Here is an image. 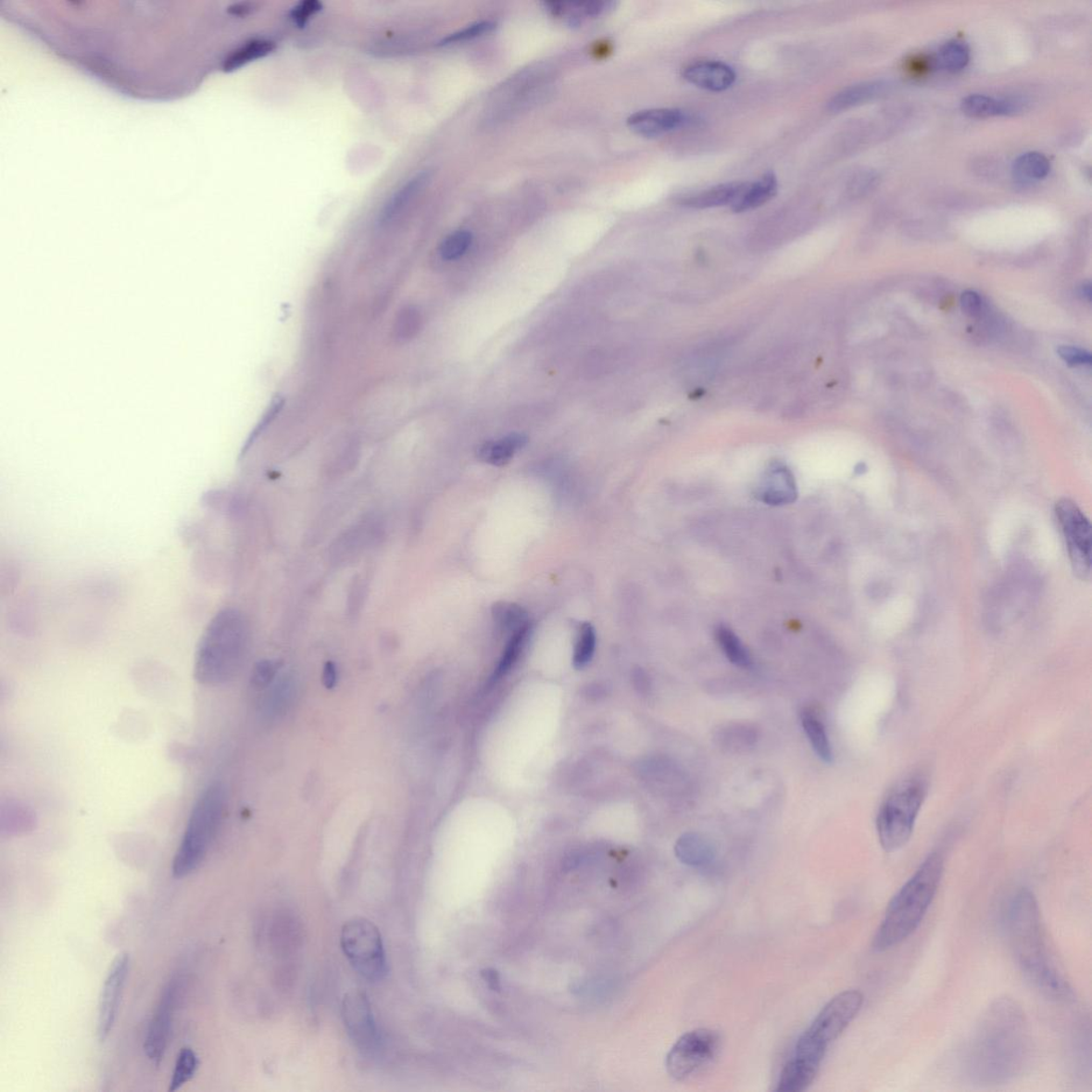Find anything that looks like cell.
I'll return each instance as SVG.
<instances>
[{"mask_svg": "<svg viewBox=\"0 0 1092 1092\" xmlns=\"http://www.w3.org/2000/svg\"><path fill=\"white\" fill-rule=\"evenodd\" d=\"M250 647V628L243 612L223 609L211 618L196 646L194 678L206 686L223 685L241 672Z\"/></svg>", "mask_w": 1092, "mask_h": 1092, "instance_id": "obj_3", "label": "cell"}, {"mask_svg": "<svg viewBox=\"0 0 1092 1092\" xmlns=\"http://www.w3.org/2000/svg\"><path fill=\"white\" fill-rule=\"evenodd\" d=\"M492 616L498 628L503 631L514 633L530 623L526 610L513 603H496L493 606Z\"/></svg>", "mask_w": 1092, "mask_h": 1092, "instance_id": "obj_34", "label": "cell"}, {"mask_svg": "<svg viewBox=\"0 0 1092 1092\" xmlns=\"http://www.w3.org/2000/svg\"><path fill=\"white\" fill-rule=\"evenodd\" d=\"M251 9L252 5L250 4H239L232 6V8H230V11L232 13L237 14V16H244V14L249 13Z\"/></svg>", "mask_w": 1092, "mask_h": 1092, "instance_id": "obj_46", "label": "cell"}, {"mask_svg": "<svg viewBox=\"0 0 1092 1092\" xmlns=\"http://www.w3.org/2000/svg\"><path fill=\"white\" fill-rule=\"evenodd\" d=\"M767 478L766 489L763 492V500L766 503L782 505L791 503L795 499L797 493H796L794 479L790 471L785 469H777L772 471Z\"/></svg>", "mask_w": 1092, "mask_h": 1092, "instance_id": "obj_29", "label": "cell"}, {"mask_svg": "<svg viewBox=\"0 0 1092 1092\" xmlns=\"http://www.w3.org/2000/svg\"><path fill=\"white\" fill-rule=\"evenodd\" d=\"M1059 356L1070 366H1090V352L1071 346H1061L1058 349Z\"/></svg>", "mask_w": 1092, "mask_h": 1092, "instance_id": "obj_43", "label": "cell"}, {"mask_svg": "<svg viewBox=\"0 0 1092 1092\" xmlns=\"http://www.w3.org/2000/svg\"><path fill=\"white\" fill-rule=\"evenodd\" d=\"M297 683L294 676L284 675L274 684L260 707V711L267 722H276L283 717L293 707L297 696Z\"/></svg>", "mask_w": 1092, "mask_h": 1092, "instance_id": "obj_20", "label": "cell"}, {"mask_svg": "<svg viewBox=\"0 0 1092 1092\" xmlns=\"http://www.w3.org/2000/svg\"><path fill=\"white\" fill-rule=\"evenodd\" d=\"M927 794V782L920 776L905 778L885 799L877 817V833L885 851L904 847Z\"/></svg>", "mask_w": 1092, "mask_h": 1092, "instance_id": "obj_6", "label": "cell"}, {"mask_svg": "<svg viewBox=\"0 0 1092 1092\" xmlns=\"http://www.w3.org/2000/svg\"><path fill=\"white\" fill-rule=\"evenodd\" d=\"M747 182H731L725 184L703 190L689 195L682 201L683 206L690 208H711L724 206L732 207L741 195Z\"/></svg>", "mask_w": 1092, "mask_h": 1092, "instance_id": "obj_22", "label": "cell"}, {"mask_svg": "<svg viewBox=\"0 0 1092 1092\" xmlns=\"http://www.w3.org/2000/svg\"><path fill=\"white\" fill-rule=\"evenodd\" d=\"M720 1047L721 1036L709 1028L683 1035L668 1053V1074L676 1081L687 1080L714 1060Z\"/></svg>", "mask_w": 1092, "mask_h": 1092, "instance_id": "obj_8", "label": "cell"}, {"mask_svg": "<svg viewBox=\"0 0 1092 1092\" xmlns=\"http://www.w3.org/2000/svg\"><path fill=\"white\" fill-rule=\"evenodd\" d=\"M274 48H276V45H274L273 42L271 41H250L248 44H245L241 48H238L237 51L230 55V57L225 60L223 68L225 70L236 69L253 60L265 57V56L272 53Z\"/></svg>", "mask_w": 1092, "mask_h": 1092, "instance_id": "obj_32", "label": "cell"}, {"mask_svg": "<svg viewBox=\"0 0 1092 1092\" xmlns=\"http://www.w3.org/2000/svg\"><path fill=\"white\" fill-rule=\"evenodd\" d=\"M885 81L864 82L852 84L836 94L828 103L831 112H840L868 103L873 98L884 95L890 88Z\"/></svg>", "mask_w": 1092, "mask_h": 1092, "instance_id": "obj_19", "label": "cell"}, {"mask_svg": "<svg viewBox=\"0 0 1092 1092\" xmlns=\"http://www.w3.org/2000/svg\"><path fill=\"white\" fill-rule=\"evenodd\" d=\"M342 948L352 967L369 981H382L387 965L382 934L372 922L354 918L346 923L341 933Z\"/></svg>", "mask_w": 1092, "mask_h": 1092, "instance_id": "obj_7", "label": "cell"}, {"mask_svg": "<svg viewBox=\"0 0 1092 1092\" xmlns=\"http://www.w3.org/2000/svg\"><path fill=\"white\" fill-rule=\"evenodd\" d=\"M496 28V23L492 22V20H483V22H477L474 24H471L468 27L463 28V30H461L459 31H457L455 33L447 35L446 38H444L441 41L440 44L441 45H452V44H462V42H467V41L477 39V38H481V37H483V35L488 34V33L492 32L493 31H495Z\"/></svg>", "mask_w": 1092, "mask_h": 1092, "instance_id": "obj_39", "label": "cell"}, {"mask_svg": "<svg viewBox=\"0 0 1092 1092\" xmlns=\"http://www.w3.org/2000/svg\"><path fill=\"white\" fill-rule=\"evenodd\" d=\"M801 723L817 757L822 762H833V749H831L825 725L822 724L820 718L814 714V711L806 709L801 711Z\"/></svg>", "mask_w": 1092, "mask_h": 1092, "instance_id": "obj_27", "label": "cell"}, {"mask_svg": "<svg viewBox=\"0 0 1092 1092\" xmlns=\"http://www.w3.org/2000/svg\"><path fill=\"white\" fill-rule=\"evenodd\" d=\"M970 60V49L964 42L960 40H952L947 42L939 51L938 57L935 61L938 66L948 72H960L968 66Z\"/></svg>", "mask_w": 1092, "mask_h": 1092, "instance_id": "obj_35", "label": "cell"}, {"mask_svg": "<svg viewBox=\"0 0 1092 1092\" xmlns=\"http://www.w3.org/2000/svg\"><path fill=\"white\" fill-rule=\"evenodd\" d=\"M546 10L554 18L571 26H580L584 19H594L614 9V2H545Z\"/></svg>", "mask_w": 1092, "mask_h": 1092, "instance_id": "obj_18", "label": "cell"}, {"mask_svg": "<svg viewBox=\"0 0 1092 1092\" xmlns=\"http://www.w3.org/2000/svg\"><path fill=\"white\" fill-rule=\"evenodd\" d=\"M130 967V955L121 953L112 961L105 978L97 1013L96 1034L100 1042L107 1040L114 1030Z\"/></svg>", "mask_w": 1092, "mask_h": 1092, "instance_id": "obj_13", "label": "cell"}, {"mask_svg": "<svg viewBox=\"0 0 1092 1092\" xmlns=\"http://www.w3.org/2000/svg\"><path fill=\"white\" fill-rule=\"evenodd\" d=\"M181 991L182 979L172 977L161 992L157 1010H155L149 1028H147L144 1052L147 1059L157 1066L164 1060L169 1040H170Z\"/></svg>", "mask_w": 1092, "mask_h": 1092, "instance_id": "obj_11", "label": "cell"}, {"mask_svg": "<svg viewBox=\"0 0 1092 1092\" xmlns=\"http://www.w3.org/2000/svg\"><path fill=\"white\" fill-rule=\"evenodd\" d=\"M1051 170L1048 159L1044 154L1028 152L1021 155L1012 165L1013 178L1028 184L1047 178Z\"/></svg>", "mask_w": 1092, "mask_h": 1092, "instance_id": "obj_28", "label": "cell"}, {"mask_svg": "<svg viewBox=\"0 0 1092 1092\" xmlns=\"http://www.w3.org/2000/svg\"><path fill=\"white\" fill-rule=\"evenodd\" d=\"M429 179H431V174L421 172L414 176L398 192L394 194L391 199L386 202L382 214H380V224L390 223L403 213L408 204L420 193V190L425 188Z\"/></svg>", "mask_w": 1092, "mask_h": 1092, "instance_id": "obj_26", "label": "cell"}, {"mask_svg": "<svg viewBox=\"0 0 1092 1092\" xmlns=\"http://www.w3.org/2000/svg\"><path fill=\"white\" fill-rule=\"evenodd\" d=\"M420 328V315L417 309L411 307L405 308L397 317L395 327H394V336L396 341L405 343L412 340L418 334Z\"/></svg>", "mask_w": 1092, "mask_h": 1092, "instance_id": "obj_38", "label": "cell"}, {"mask_svg": "<svg viewBox=\"0 0 1092 1092\" xmlns=\"http://www.w3.org/2000/svg\"><path fill=\"white\" fill-rule=\"evenodd\" d=\"M227 803V790L221 784L208 785L196 798L173 859L174 878L192 875L206 860L222 825Z\"/></svg>", "mask_w": 1092, "mask_h": 1092, "instance_id": "obj_5", "label": "cell"}, {"mask_svg": "<svg viewBox=\"0 0 1092 1092\" xmlns=\"http://www.w3.org/2000/svg\"><path fill=\"white\" fill-rule=\"evenodd\" d=\"M759 739V732L753 725L728 723L721 725L714 733V742L722 751L745 752L753 748Z\"/></svg>", "mask_w": 1092, "mask_h": 1092, "instance_id": "obj_24", "label": "cell"}, {"mask_svg": "<svg viewBox=\"0 0 1092 1092\" xmlns=\"http://www.w3.org/2000/svg\"><path fill=\"white\" fill-rule=\"evenodd\" d=\"M943 871L942 856L933 852L895 895L873 936L875 952L884 953L900 946L920 927L939 890Z\"/></svg>", "mask_w": 1092, "mask_h": 1092, "instance_id": "obj_4", "label": "cell"}, {"mask_svg": "<svg viewBox=\"0 0 1092 1092\" xmlns=\"http://www.w3.org/2000/svg\"><path fill=\"white\" fill-rule=\"evenodd\" d=\"M473 243V235L465 230L456 231L444 239L440 245V255L443 259L455 260L467 253Z\"/></svg>", "mask_w": 1092, "mask_h": 1092, "instance_id": "obj_37", "label": "cell"}, {"mask_svg": "<svg viewBox=\"0 0 1092 1092\" xmlns=\"http://www.w3.org/2000/svg\"><path fill=\"white\" fill-rule=\"evenodd\" d=\"M1033 1040L1023 1009L1010 998L993 1002L962 1049L961 1071L970 1083L998 1086L1030 1068Z\"/></svg>", "mask_w": 1092, "mask_h": 1092, "instance_id": "obj_1", "label": "cell"}, {"mask_svg": "<svg viewBox=\"0 0 1092 1092\" xmlns=\"http://www.w3.org/2000/svg\"><path fill=\"white\" fill-rule=\"evenodd\" d=\"M532 624L528 623L523 628L512 634L509 643L507 644L502 659L498 662V666L495 674L492 676V682H496L502 679L510 669L518 661L520 655L522 654L528 640L532 635Z\"/></svg>", "mask_w": 1092, "mask_h": 1092, "instance_id": "obj_30", "label": "cell"}, {"mask_svg": "<svg viewBox=\"0 0 1092 1092\" xmlns=\"http://www.w3.org/2000/svg\"><path fill=\"white\" fill-rule=\"evenodd\" d=\"M863 993L847 990L840 993L823 1007L805 1032L817 1044L828 1048L844 1033L862 1010Z\"/></svg>", "mask_w": 1092, "mask_h": 1092, "instance_id": "obj_10", "label": "cell"}, {"mask_svg": "<svg viewBox=\"0 0 1092 1092\" xmlns=\"http://www.w3.org/2000/svg\"><path fill=\"white\" fill-rule=\"evenodd\" d=\"M674 852L676 858L685 865L699 868L714 861L715 847L706 836L699 834H685L676 841Z\"/></svg>", "mask_w": 1092, "mask_h": 1092, "instance_id": "obj_21", "label": "cell"}, {"mask_svg": "<svg viewBox=\"0 0 1092 1092\" xmlns=\"http://www.w3.org/2000/svg\"><path fill=\"white\" fill-rule=\"evenodd\" d=\"M528 438L523 433H511L503 439L483 444L477 450L479 459L485 463L503 467L509 463L519 450L526 446Z\"/></svg>", "mask_w": 1092, "mask_h": 1092, "instance_id": "obj_25", "label": "cell"}, {"mask_svg": "<svg viewBox=\"0 0 1092 1092\" xmlns=\"http://www.w3.org/2000/svg\"><path fill=\"white\" fill-rule=\"evenodd\" d=\"M961 307L965 314L976 316L981 313L982 299L974 292H965L961 297Z\"/></svg>", "mask_w": 1092, "mask_h": 1092, "instance_id": "obj_44", "label": "cell"}, {"mask_svg": "<svg viewBox=\"0 0 1092 1092\" xmlns=\"http://www.w3.org/2000/svg\"><path fill=\"white\" fill-rule=\"evenodd\" d=\"M596 646V630L590 623H583L577 634L573 664L577 669L586 667L593 659Z\"/></svg>", "mask_w": 1092, "mask_h": 1092, "instance_id": "obj_36", "label": "cell"}, {"mask_svg": "<svg viewBox=\"0 0 1092 1092\" xmlns=\"http://www.w3.org/2000/svg\"><path fill=\"white\" fill-rule=\"evenodd\" d=\"M826 1052L827 1048L817 1044L803 1033L796 1045L792 1058L782 1070L776 1091H805L819 1073Z\"/></svg>", "mask_w": 1092, "mask_h": 1092, "instance_id": "obj_12", "label": "cell"}, {"mask_svg": "<svg viewBox=\"0 0 1092 1092\" xmlns=\"http://www.w3.org/2000/svg\"><path fill=\"white\" fill-rule=\"evenodd\" d=\"M343 1019L349 1037L364 1054H372L379 1046V1035L372 1017L369 998L360 990H351L345 996Z\"/></svg>", "mask_w": 1092, "mask_h": 1092, "instance_id": "obj_14", "label": "cell"}, {"mask_svg": "<svg viewBox=\"0 0 1092 1092\" xmlns=\"http://www.w3.org/2000/svg\"><path fill=\"white\" fill-rule=\"evenodd\" d=\"M683 79L694 86L711 93H722L733 86L736 81V73L728 65L721 61L700 60L690 63L683 69Z\"/></svg>", "mask_w": 1092, "mask_h": 1092, "instance_id": "obj_16", "label": "cell"}, {"mask_svg": "<svg viewBox=\"0 0 1092 1092\" xmlns=\"http://www.w3.org/2000/svg\"><path fill=\"white\" fill-rule=\"evenodd\" d=\"M778 193V180L776 175L768 172L756 182H747L738 199L731 207L735 213L752 210L764 206L774 198Z\"/></svg>", "mask_w": 1092, "mask_h": 1092, "instance_id": "obj_23", "label": "cell"}, {"mask_svg": "<svg viewBox=\"0 0 1092 1092\" xmlns=\"http://www.w3.org/2000/svg\"><path fill=\"white\" fill-rule=\"evenodd\" d=\"M283 405H284V400L280 397L276 398L272 401L270 410H268L266 412L262 420L259 421V424L257 426L255 431L252 432L251 435L249 436V439L246 440V442L243 447L242 453H241V458L245 457L246 455V453L249 452L250 448L253 446V444H255L256 441L258 439V436L260 434H262L264 433L265 429L270 425V422L274 419H276L277 415L281 411V408H282V407H283Z\"/></svg>", "mask_w": 1092, "mask_h": 1092, "instance_id": "obj_41", "label": "cell"}, {"mask_svg": "<svg viewBox=\"0 0 1092 1092\" xmlns=\"http://www.w3.org/2000/svg\"><path fill=\"white\" fill-rule=\"evenodd\" d=\"M1027 102L1021 97L995 98L984 94H972L964 97L961 110L971 118H989L996 116H1012L1025 109Z\"/></svg>", "mask_w": 1092, "mask_h": 1092, "instance_id": "obj_17", "label": "cell"}, {"mask_svg": "<svg viewBox=\"0 0 1092 1092\" xmlns=\"http://www.w3.org/2000/svg\"><path fill=\"white\" fill-rule=\"evenodd\" d=\"M200 1067V1060L198 1055L193 1048H184L176 1060L175 1067L172 1074L170 1085H169V1091L173 1092L181 1089L184 1085L192 1081Z\"/></svg>", "mask_w": 1092, "mask_h": 1092, "instance_id": "obj_33", "label": "cell"}, {"mask_svg": "<svg viewBox=\"0 0 1092 1092\" xmlns=\"http://www.w3.org/2000/svg\"><path fill=\"white\" fill-rule=\"evenodd\" d=\"M280 662L273 660H262L253 669L251 674V685L256 689H265L271 685L280 669Z\"/></svg>", "mask_w": 1092, "mask_h": 1092, "instance_id": "obj_40", "label": "cell"}, {"mask_svg": "<svg viewBox=\"0 0 1092 1092\" xmlns=\"http://www.w3.org/2000/svg\"><path fill=\"white\" fill-rule=\"evenodd\" d=\"M1091 294L1092 292L1090 284H1084L1081 287V295H1083V298L1086 299L1088 302L1091 300Z\"/></svg>", "mask_w": 1092, "mask_h": 1092, "instance_id": "obj_47", "label": "cell"}, {"mask_svg": "<svg viewBox=\"0 0 1092 1092\" xmlns=\"http://www.w3.org/2000/svg\"><path fill=\"white\" fill-rule=\"evenodd\" d=\"M1004 925L1014 960L1026 981L1048 998L1073 999V988L1048 956L1038 901L1031 890L1023 887L1012 895Z\"/></svg>", "mask_w": 1092, "mask_h": 1092, "instance_id": "obj_2", "label": "cell"}, {"mask_svg": "<svg viewBox=\"0 0 1092 1092\" xmlns=\"http://www.w3.org/2000/svg\"><path fill=\"white\" fill-rule=\"evenodd\" d=\"M1056 518L1068 549L1074 573L1086 580L1091 572V525L1080 507L1061 498L1055 507Z\"/></svg>", "mask_w": 1092, "mask_h": 1092, "instance_id": "obj_9", "label": "cell"}, {"mask_svg": "<svg viewBox=\"0 0 1092 1092\" xmlns=\"http://www.w3.org/2000/svg\"><path fill=\"white\" fill-rule=\"evenodd\" d=\"M323 684L327 688H333L337 683V669L334 662H327L325 669H323L322 675Z\"/></svg>", "mask_w": 1092, "mask_h": 1092, "instance_id": "obj_45", "label": "cell"}, {"mask_svg": "<svg viewBox=\"0 0 1092 1092\" xmlns=\"http://www.w3.org/2000/svg\"><path fill=\"white\" fill-rule=\"evenodd\" d=\"M716 637L725 657L733 665L742 668H748L751 665L750 654L734 632L728 629L727 626L721 625L716 632Z\"/></svg>", "mask_w": 1092, "mask_h": 1092, "instance_id": "obj_31", "label": "cell"}, {"mask_svg": "<svg viewBox=\"0 0 1092 1092\" xmlns=\"http://www.w3.org/2000/svg\"><path fill=\"white\" fill-rule=\"evenodd\" d=\"M322 4L317 2V0H307V2H302L295 6L291 12V17L295 24L303 27L306 26L309 18L320 12Z\"/></svg>", "mask_w": 1092, "mask_h": 1092, "instance_id": "obj_42", "label": "cell"}, {"mask_svg": "<svg viewBox=\"0 0 1092 1092\" xmlns=\"http://www.w3.org/2000/svg\"><path fill=\"white\" fill-rule=\"evenodd\" d=\"M688 118L679 109H647L628 119L631 131L645 138H657L684 126Z\"/></svg>", "mask_w": 1092, "mask_h": 1092, "instance_id": "obj_15", "label": "cell"}]
</instances>
